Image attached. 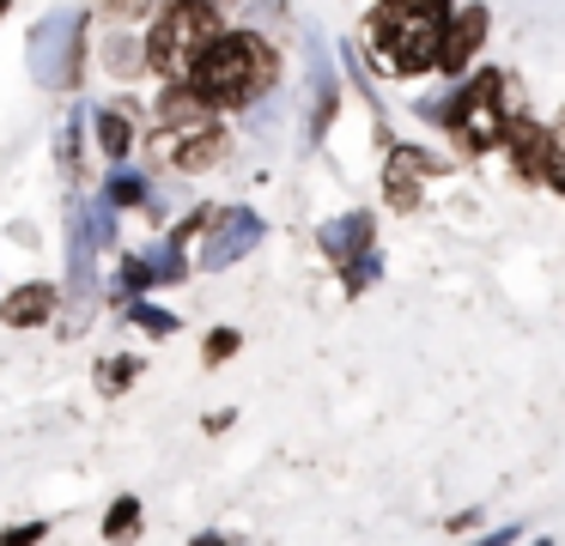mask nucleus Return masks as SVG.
Returning a JSON list of instances; mask_svg holds the SVG:
<instances>
[{
    "label": "nucleus",
    "mask_w": 565,
    "mask_h": 546,
    "mask_svg": "<svg viewBox=\"0 0 565 546\" xmlns=\"http://www.w3.org/2000/svg\"><path fill=\"white\" fill-rule=\"evenodd\" d=\"M504 133H511V164H516V176H523V182H541V176H547V158H553L547 128H535L529 116H516V121H504Z\"/></svg>",
    "instance_id": "nucleus-8"
},
{
    "label": "nucleus",
    "mask_w": 565,
    "mask_h": 546,
    "mask_svg": "<svg viewBox=\"0 0 565 546\" xmlns=\"http://www.w3.org/2000/svg\"><path fill=\"white\" fill-rule=\"evenodd\" d=\"M177 274H183V243H164V249L128 261V286H159V279H177Z\"/></svg>",
    "instance_id": "nucleus-12"
},
{
    "label": "nucleus",
    "mask_w": 565,
    "mask_h": 546,
    "mask_svg": "<svg viewBox=\"0 0 565 546\" xmlns=\"http://www.w3.org/2000/svg\"><path fill=\"white\" fill-rule=\"evenodd\" d=\"M0 315H7V322L13 328H38V322H50L55 315V286H19V291H7V298H0Z\"/></svg>",
    "instance_id": "nucleus-11"
},
{
    "label": "nucleus",
    "mask_w": 565,
    "mask_h": 546,
    "mask_svg": "<svg viewBox=\"0 0 565 546\" xmlns=\"http://www.w3.org/2000/svg\"><path fill=\"white\" fill-rule=\"evenodd\" d=\"M487 7H462V12H450V24H444V43H438V67L444 73H462L468 61H475V49H480V36H487Z\"/></svg>",
    "instance_id": "nucleus-7"
},
{
    "label": "nucleus",
    "mask_w": 565,
    "mask_h": 546,
    "mask_svg": "<svg viewBox=\"0 0 565 546\" xmlns=\"http://www.w3.org/2000/svg\"><path fill=\"white\" fill-rule=\"evenodd\" d=\"M256 243H262V218L256 213H225L220 218V237L207 243V255H201V261L225 267V261H237L244 249H256Z\"/></svg>",
    "instance_id": "nucleus-10"
},
{
    "label": "nucleus",
    "mask_w": 565,
    "mask_h": 546,
    "mask_svg": "<svg viewBox=\"0 0 565 546\" xmlns=\"http://www.w3.org/2000/svg\"><path fill=\"white\" fill-rule=\"evenodd\" d=\"M444 24H450V0H383L371 19V43L395 73H426L438 61Z\"/></svg>",
    "instance_id": "nucleus-2"
},
{
    "label": "nucleus",
    "mask_w": 565,
    "mask_h": 546,
    "mask_svg": "<svg viewBox=\"0 0 565 546\" xmlns=\"http://www.w3.org/2000/svg\"><path fill=\"white\" fill-rule=\"evenodd\" d=\"M135 522H140V504H135V497H116V510H110V522H104V534H135Z\"/></svg>",
    "instance_id": "nucleus-14"
},
{
    "label": "nucleus",
    "mask_w": 565,
    "mask_h": 546,
    "mask_svg": "<svg viewBox=\"0 0 565 546\" xmlns=\"http://www.w3.org/2000/svg\"><path fill=\"white\" fill-rule=\"evenodd\" d=\"M444 116L456 121V140L468 146V152H487V146L504 140V79L499 73H480V79H468V92L456 97Z\"/></svg>",
    "instance_id": "nucleus-4"
},
{
    "label": "nucleus",
    "mask_w": 565,
    "mask_h": 546,
    "mask_svg": "<svg viewBox=\"0 0 565 546\" xmlns=\"http://www.w3.org/2000/svg\"><path fill=\"white\" fill-rule=\"evenodd\" d=\"M431 170H438V164H431L426 152H414V146H395V152H390V176H383L390 201H395V206H414V201H419V182H426Z\"/></svg>",
    "instance_id": "nucleus-9"
},
{
    "label": "nucleus",
    "mask_w": 565,
    "mask_h": 546,
    "mask_svg": "<svg viewBox=\"0 0 565 546\" xmlns=\"http://www.w3.org/2000/svg\"><path fill=\"white\" fill-rule=\"evenodd\" d=\"M128 376H135V358H110V364H104V388H110V395H116V388H128Z\"/></svg>",
    "instance_id": "nucleus-16"
},
{
    "label": "nucleus",
    "mask_w": 565,
    "mask_h": 546,
    "mask_svg": "<svg viewBox=\"0 0 565 546\" xmlns=\"http://www.w3.org/2000/svg\"><path fill=\"white\" fill-rule=\"evenodd\" d=\"M31 67L50 85H74V73H79V12H55V19L38 24V36H31Z\"/></svg>",
    "instance_id": "nucleus-5"
},
{
    "label": "nucleus",
    "mask_w": 565,
    "mask_h": 546,
    "mask_svg": "<svg viewBox=\"0 0 565 546\" xmlns=\"http://www.w3.org/2000/svg\"><path fill=\"white\" fill-rule=\"evenodd\" d=\"M128 140H135L128 116H122V109H104V116H98V146H104L110 158H128Z\"/></svg>",
    "instance_id": "nucleus-13"
},
{
    "label": "nucleus",
    "mask_w": 565,
    "mask_h": 546,
    "mask_svg": "<svg viewBox=\"0 0 565 546\" xmlns=\"http://www.w3.org/2000/svg\"><path fill=\"white\" fill-rule=\"evenodd\" d=\"M135 322H140V328H152V334H171V328H177V322H171V310H152V303H140Z\"/></svg>",
    "instance_id": "nucleus-15"
},
{
    "label": "nucleus",
    "mask_w": 565,
    "mask_h": 546,
    "mask_svg": "<svg viewBox=\"0 0 565 546\" xmlns=\"http://www.w3.org/2000/svg\"><path fill=\"white\" fill-rule=\"evenodd\" d=\"M0 12H7V0H0Z\"/></svg>",
    "instance_id": "nucleus-19"
},
{
    "label": "nucleus",
    "mask_w": 565,
    "mask_h": 546,
    "mask_svg": "<svg viewBox=\"0 0 565 546\" xmlns=\"http://www.w3.org/2000/svg\"><path fill=\"white\" fill-rule=\"evenodd\" d=\"M322 243H329V255L347 267L353 291L371 286V274H377V255H371V218H365V213H347L341 225H329V231H322Z\"/></svg>",
    "instance_id": "nucleus-6"
},
{
    "label": "nucleus",
    "mask_w": 565,
    "mask_h": 546,
    "mask_svg": "<svg viewBox=\"0 0 565 546\" xmlns=\"http://www.w3.org/2000/svg\"><path fill=\"white\" fill-rule=\"evenodd\" d=\"M213 36H220V19H213L207 0H171L164 19L152 24V36H147V67L164 73L171 85H183Z\"/></svg>",
    "instance_id": "nucleus-3"
},
{
    "label": "nucleus",
    "mask_w": 565,
    "mask_h": 546,
    "mask_svg": "<svg viewBox=\"0 0 565 546\" xmlns=\"http://www.w3.org/2000/svg\"><path fill=\"white\" fill-rule=\"evenodd\" d=\"M274 73H280L274 49L262 43V36L232 31V36H213V43L201 49L189 85H195L207 104H256V97L274 85Z\"/></svg>",
    "instance_id": "nucleus-1"
},
{
    "label": "nucleus",
    "mask_w": 565,
    "mask_h": 546,
    "mask_svg": "<svg viewBox=\"0 0 565 546\" xmlns=\"http://www.w3.org/2000/svg\"><path fill=\"white\" fill-rule=\"evenodd\" d=\"M232 352H237V334H225V328H220V334L207 340V358H232Z\"/></svg>",
    "instance_id": "nucleus-18"
},
{
    "label": "nucleus",
    "mask_w": 565,
    "mask_h": 546,
    "mask_svg": "<svg viewBox=\"0 0 565 546\" xmlns=\"http://www.w3.org/2000/svg\"><path fill=\"white\" fill-rule=\"evenodd\" d=\"M110 201H147V182H140V176H116L110 182Z\"/></svg>",
    "instance_id": "nucleus-17"
}]
</instances>
